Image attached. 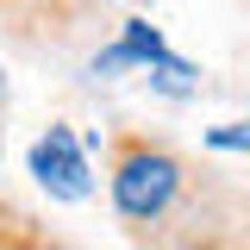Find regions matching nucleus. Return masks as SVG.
<instances>
[{
  "mask_svg": "<svg viewBox=\"0 0 250 250\" xmlns=\"http://www.w3.org/2000/svg\"><path fill=\"white\" fill-rule=\"evenodd\" d=\"M0 244H6V250H44V244H62V238H50L31 213H19V207L0 200Z\"/></svg>",
  "mask_w": 250,
  "mask_h": 250,
  "instance_id": "obj_3",
  "label": "nucleus"
},
{
  "mask_svg": "<svg viewBox=\"0 0 250 250\" xmlns=\"http://www.w3.org/2000/svg\"><path fill=\"white\" fill-rule=\"evenodd\" d=\"M106 200L125 244L156 250H238L244 188L150 125L106 131Z\"/></svg>",
  "mask_w": 250,
  "mask_h": 250,
  "instance_id": "obj_1",
  "label": "nucleus"
},
{
  "mask_svg": "<svg viewBox=\"0 0 250 250\" xmlns=\"http://www.w3.org/2000/svg\"><path fill=\"white\" fill-rule=\"evenodd\" d=\"M0 106H6V69H0Z\"/></svg>",
  "mask_w": 250,
  "mask_h": 250,
  "instance_id": "obj_5",
  "label": "nucleus"
},
{
  "mask_svg": "<svg viewBox=\"0 0 250 250\" xmlns=\"http://www.w3.org/2000/svg\"><path fill=\"white\" fill-rule=\"evenodd\" d=\"M31 175L50 188L57 200H88L94 182H88V156H82V138L69 131V125H50L38 144H31Z\"/></svg>",
  "mask_w": 250,
  "mask_h": 250,
  "instance_id": "obj_2",
  "label": "nucleus"
},
{
  "mask_svg": "<svg viewBox=\"0 0 250 250\" xmlns=\"http://www.w3.org/2000/svg\"><path fill=\"white\" fill-rule=\"evenodd\" d=\"M207 144L213 150H250V131L244 125H219V131H207Z\"/></svg>",
  "mask_w": 250,
  "mask_h": 250,
  "instance_id": "obj_4",
  "label": "nucleus"
}]
</instances>
